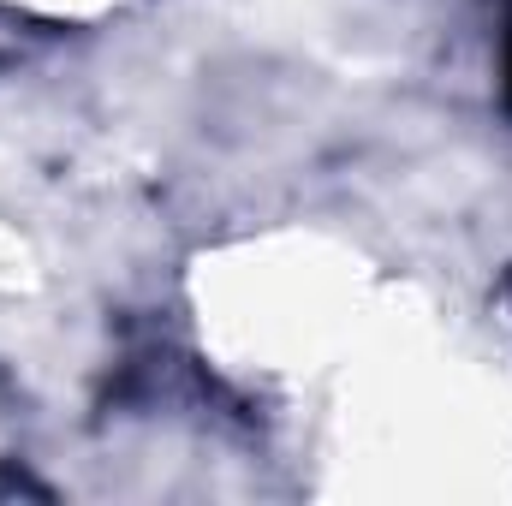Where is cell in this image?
Wrapping results in <instances>:
<instances>
[{
  "instance_id": "cell-1",
  "label": "cell",
  "mask_w": 512,
  "mask_h": 506,
  "mask_svg": "<svg viewBox=\"0 0 512 506\" xmlns=\"http://www.w3.org/2000/svg\"><path fill=\"white\" fill-rule=\"evenodd\" d=\"M507 108H512V36H507Z\"/></svg>"
}]
</instances>
